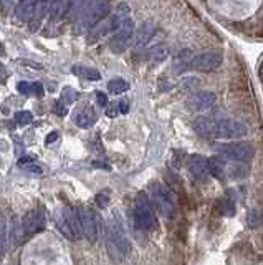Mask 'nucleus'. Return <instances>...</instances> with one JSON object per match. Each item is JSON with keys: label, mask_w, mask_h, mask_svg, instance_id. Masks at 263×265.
Returning <instances> with one entry per match:
<instances>
[{"label": "nucleus", "mask_w": 263, "mask_h": 265, "mask_svg": "<svg viewBox=\"0 0 263 265\" xmlns=\"http://www.w3.org/2000/svg\"><path fill=\"white\" fill-rule=\"evenodd\" d=\"M78 212V221H79V229H81V234L86 237L90 242H95L100 239V232H101V217L100 214L96 212L91 207H79L76 211Z\"/></svg>", "instance_id": "20e7f679"}, {"label": "nucleus", "mask_w": 263, "mask_h": 265, "mask_svg": "<svg viewBox=\"0 0 263 265\" xmlns=\"http://www.w3.org/2000/svg\"><path fill=\"white\" fill-rule=\"evenodd\" d=\"M15 120H17V125H28L33 120V115L30 111H20L15 115Z\"/></svg>", "instance_id": "bb28decb"}, {"label": "nucleus", "mask_w": 263, "mask_h": 265, "mask_svg": "<svg viewBox=\"0 0 263 265\" xmlns=\"http://www.w3.org/2000/svg\"><path fill=\"white\" fill-rule=\"evenodd\" d=\"M35 10H37V2H22L17 5L15 14L22 22H30L35 19Z\"/></svg>", "instance_id": "a211bd4d"}, {"label": "nucleus", "mask_w": 263, "mask_h": 265, "mask_svg": "<svg viewBox=\"0 0 263 265\" xmlns=\"http://www.w3.org/2000/svg\"><path fill=\"white\" fill-rule=\"evenodd\" d=\"M133 38H134V22L131 19H126L121 27L116 30V33L113 35L110 47L114 53H123Z\"/></svg>", "instance_id": "1a4fd4ad"}, {"label": "nucleus", "mask_w": 263, "mask_h": 265, "mask_svg": "<svg viewBox=\"0 0 263 265\" xmlns=\"http://www.w3.org/2000/svg\"><path fill=\"white\" fill-rule=\"evenodd\" d=\"M187 169H189V172H191V176L199 183L207 181V178L210 176L209 167H207V159L201 154H194L189 157Z\"/></svg>", "instance_id": "ddd939ff"}, {"label": "nucleus", "mask_w": 263, "mask_h": 265, "mask_svg": "<svg viewBox=\"0 0 263 265\" xmlns=\"http://www.w3.org/2000/svg\"><path fill=\"white\" fill-rule=\"evenodd\" d=\"M96 204H98L101 209H105V207L110 204V196H108L106 193H101L96 196Z\"/></svg>", "instance_id": "c85d7f7f"}, {"label": "nucleus", "mask_w": 263, "mask_h": 265, "mask_svg": "<svg viewBox=\"0 0 263 265\" xmlns=\"http://www.w3.org/2000/svg\"><path fill=\"white\" fill-rule=\"evenodd\" d=\"M151 201L156 211L161 214L164 219H174L177 216V207L172 199V194L169 193V189L162 186L161 183H152L151 184Z\"/></svg>", "instance_id": "7ed1b4c3"}, {"label": "nucleus", "mask_w": 263, "mask_h": 265, "mask_svg": "<svg viewBox=\"0 0 263 265\" xmlns=\"http://www.w3.org/2000/svg\"><path fill=\"white\" fill-rule=\"evenodd\" d=\"M222 61H224V55L219 50H209V52L199 53L196 56H192V68L202 73H210L220 68Z\"/></svg>", "instance_id": "6e6552de"}, {"label": "nucleus", "mask_w": 263, "mask_h": 265, "mask_svg": "<svg viewBox=\"0 0 263 265\" xmlns=\"http://www.w3.org/2000/svg\"><path fill=\"white\" fill-rule=\"evenodd\" d=\"M108 90H110V93L113 95H121L129 90V83L123 80V78H114V80L108 83Z\"/></svg>", "instance_id": "b1692460"}, {"label": "nucleus", "mask_w": 263, "mask_h": 265, "mask_svg": "<svg viewBox=\"0 0 263 265\" xmlns=\"http://www.w3.org/2000/svg\"><path fill=\"white\" fill-rule=\"evenodd\" d=\"M248 133L247 126L237 120H222L215 121V138L240 139Z\"/></svg>", "instance_id": "9d476101"}, {"label": "nucleus", "mask_w": 263, "mask_h": 265, "mask_svg": "<svg viewBox=\"0 0 263 265\" xmlns=\"http://www.w3.org/2000/svg\"><path fill=\"white\" fill-rule=\"evenodd\" d=\"M17 88H19V92L20 93H24V95H35V97H42L43 95V86L42 84H38V83H25V81H22L17 84Z\"/></svg>", "instance_id": "4be33fe9"}, {"label": "nucleus", "mask_w": 263, "mask_h": 265, "mask_svg": "<svg viewBox=\"0 0 263 265\" xmlns=\"http://www.w3.org/2000/svg\"><path fill=\"white\" fill-rule=\"evenodd\" d=\"M220 207H222V212H224L225 216H228V217L235 216V206H233V202L227 201V199H222L220 201Z\"/></svg>", "instance_id": "cd10ccee"}, {"label": "nucleus", "mask_w": 263, "mask_h": 265, "mask_svg": "<svg viewBox=\"0 0 263 265\" xmlns=\"http://www.w3.org/2000/svg\"><path fill=\"white\" fill-rule=\"evenodd\" d=\"M98 121V115L93 106H84V108L78 110L75 115H73V123L78 126V128H83V129H88Z\"/></svg>", "instance_id": "2eb2a0df"}, {"label": "nucleus", "mask_w": 263, "mask_h": 265, "mask_svg": "<svg viewBox=\"0 0 263 265\" xmlns=\"http://www.w3.org/2000/svg\"><path fill=\"white\" fill-rule=\"evenodd\" d=\"M219 153L235 162H250L255 156V148L247 141H233V143L222 144Z\"/></svg>", "instance_id": "0eeeda50"}, {"label": "nucleus", "mask_w": 263, "mask_h": 265, "mask_svg": "<svg viewBox=\"0 0 263 265\" xmlns=\"http://www.w3.org/2000/svg\"><path fill=\"white\" fill-rule=\"evenodd\" d=\"M73 73L78 75L79 78L83 80H88V81H98L101 80V73L93 68V66H83V65H76L73 66Z\"/></svg>", "instance_id": "6ab92c4d"}, {"label": "nucleus", "mask_w": 263, "mask_h": 265, "mask_svg": "<svg viewBox=\"0 0 263 265\" xmlns=\"http://www.w3.org/2000/svg\"><path fill=\"white\" fill-rule=\"evenodd\" d=\"M108 252L114 260H124L131 252V244L129 239L126 235V230L123 227V222L119 221L118 214L110 219L108 222Z\"/></svg>", "instance_id": "f257e3e1"}, {"label": "nucleus", "mask_w": 263, "mask_h": 265, "mask_svg": "<svg viewBox=\"0 0 263 265\" xmlns=\"http://www.w3.org/2000/svg\"><path fill=\"white\" fill-rule=\"evenodd\" d=\"M7 239H9V222L7 216L4 211H0V255L4 253L5 247H7Z\"/></svg>", "instance_id": "412c9836"}, {"label": "nucleus", "mask_w": 263, "mask_h": 265, "mask_svg": "<svg viewBox=\"0 0 263 265\" xmlns=\"http://www.w3.org/2000/svg\"><path fill=\"white\" fill-rule=\"evenodd\" d=\"M0 52H2V47H0Z\"/></svg>", "instance_id": "72a5a7b5"}, {"label": "nucleus", "mask_w": 263, "mask_h": 265, "mask_svg": "<svg viewBox=\"0 0 263 265\" xmlns=\"http://www.w3.org/2000/svg\"><path fill=\"white\" fill-rule=\"evenodd\" d=\"M215 95L212 92H196L194 95H191L187 100V106L191 111H207L215 105Z\"/></svg>", "instance_id": "f8f14e48"}, {"label": "nucleus", "mask_w": 263, "mask_h": 265, "mask_svg": "<svg viewBox=\"0 0 263 265\" xmlns=\"http://www.w3.org/2000/svg\"><path fill=\"white\" fill-rule=\"evenodd\" d=\"M209 174L215 179H224L227 176V162L220 156H212L207 159Z\"/></svg>", "instance_id": "f3484780"}, {"label": "nucleus", "mask_w": 263, "mask_h": 265, "mask_svg": "<svg viewBox=\"0 0 263 265\" xmlns=\"http://www.w3.org/2000/svg\"><path fill=\"white\" fill-rule=\"evenodd\" d=\"M45 225H47L45 209L43 207H35V209L25 214L24 221H22V230H24V235H33L38 234L40 230H43Z\"/></svg>", "instance_id": "9b49d317"}, {"label": "nucleus", "mask_w": 263, "mask_h": 265, "mask_svg": "<svg viewBox=\"0 0 263 265\" xmlns=\"http://www.w3.org/2000/svg\"><path fill=\"white\" fill-rule=\"evenodd\" d=\"M76 92L73 88H65L63 90V93H61V101L60 103H66V105H70V103H73V101L76 100Z\"/></svg>", "instance_id": "a878e982"}, {"label": "nucleus", "mask_w": 263, "mask_h": 265, "mask_svg": "<svg viewBox=\"0 0 263 265\" xmlns=\"http://www.w3.org/2000/svg\"><path fill=\"white\" fill-rule=\"evenodd\" d=\"M134 222L142 230H152L157 227L156 212L152 202L146 193H139L134 201Z\"/></svg>", "instance_id": "f03ea898"}, {"label": "nucleus", "mask_w": 263, "mask_h": 265, "mask_svg": "<svg viewBox=\"0 0 263 265\" xmlns=\"http://www.w3.org/2000/svg\"><path fill=\"white\" fill-rule=\"evenodd\" d=\"M167 56H169V48L165 45H156V47L149 48V52H147V60L154 61V63L165 60Z\"/></svg>", "instance_id": "aec40b11"}, {"label": "nucleus", "mask_w": 263, "mask_h": 265, "mask_svg": "<svg viewBox=\"0 0 263 265\" xmlns=\"http://www.w3.org/2000/svg\"><path fill=\"white\" fill-rule=\"evenodd\" d=\"M192 128L199 136L204 139H212L215 138V121L212 118L199 115L197 118H194L192 121Z\"/></svg>", "instance_id": "4468645a"}, {"label": "nucleus", "mask_w": 263, "mask_h": 265, "mask_svg": "<svg viewBox=\"0 0 263 265\" xmlns=\"http://www.w3.org/2000/svg\"><path fill=\"white\" fill-rule=\"evenodd\" d=\"M55 139H58V133H56V131H53V133H51L50 136L47 138V144H51Z\"/></svg>", "instance_id": "473e14b6"}, {"label": "nucleus", "mask_w": 263, "mask_h": 265, "mask_svg": "<svg viewBox=\"0 0 263 265\" xmlns=\"http://www.w3.org/2000/svg\"><path fill=\"white\" fill-rule=\"evenodd\" d=\"M111 12V7L108 2H95L88 4L81 12H79V20L78 27L81 28H90L93 30L95 27H98L101 24L103 19H106Z\"/></svg>", "instance_id": "39448f33"}, {"label": "nucleus", "mask_w": 263, "mask_h": 265, "mask_svg": "<svg viewBox=\"0 0 263 265\" xmlns=\"http://www.w3.org/2000/svg\"><path fill=\"white\" fill-rule=\"evenodd\" d=\"M71 7V4L70 2H53V4H50V10H48V14L53 17V19H61V17H65V14L68 12V9Z\"/></svg>", "instance_id": "5701e85b"}, {"label": "nucleus", "mask_w": 263, "mask_h": 265, "mask_svg": "<svg viewBox=\"0 0 263 265\" xmlns=\"http://www.w3.org/2000/svg\"><path fill=\"white\" fill-rule=\"evenodd\" d=\"M96 100H98V105H100V106H108V98H106L105 93L96 92Z\"/></svg>", "instance_id": "7c9ffc66"}, {"label": "nucleus", "mask_w": 263, "mask_h": 265, "mask_svg": "<svg viewBox=\"0 0 263 265\" xmlns=\"http://www.w3.org/2000/svg\"><path fill=\"white\" fill-rule=\"evenodd\" d=\"M260 222H261L260 212L256 211V209L248 211V214H247V224H248V227H250V229H256V227L260 225Z\"/></svg>", "instance_id": "393cba45"}, {"label": "nucleus", "mask_w": 263, "mask_h": 265, "mask_svg": "<svg viewBox=\"0 0 263 265\" xmlns=\"http://www.w3.org/2000/svg\"><path fill=\"white\" fill-rule=\"evenodd\" d=\"M118 110H119V113L121 115H126V113L129 111V103H128V100H121L118 103Z\"/></svg>", "instance_id": "c756f323"}, {"label": "nucleus", "mask_w": 263, "mask_h": 265, "mask_svg": "<svg viewBox=\"0 0 263 265\" xmlns=\"http://www.w3.org/2000/svg\"><path fill=\"white\" fill-rule=\"evenodd\" d=\"M55 221H56V227H58L60 232L70 240H78V237L81 235L78 212L73 209V207H63L58 212V216L55 217Z\"/></svg>", "instance_id": "423d86ee"}, {"label": "nucleus", "mask_w": 263, "mask_h": 265, "mask_svg": "<svg viewBox=\"0 0 263 265\" xmlns=\"http://www.w3.org/2000/svg\"><path fill=\"white\" fill-rule=\"evenodd\" d=\"M118 113H119V110H118V103H116V105L111 103V105H110V108L106 110V115L110 116V118H114V116L118 115Z\"/></svg>", "instance_id": "2f4dec72"}, {"label": "nucleus", "mask_w": 263, "mask_h": 265, "mask_svg": "<svg viewBox=\"0 0 263 265\" xmlns=\"http://www.w3.org/2000/svg\"><path fill=\"white\" fill-rule=\"evenodd\" d=\"M154 33H156V24H154L152 20H146L142 22L141 27L138 28V32H136V38H134V47L136 48H144L149 40L154 37Z\"/></svg>", "instance_id": "dca6fc26"}]
</instances>
